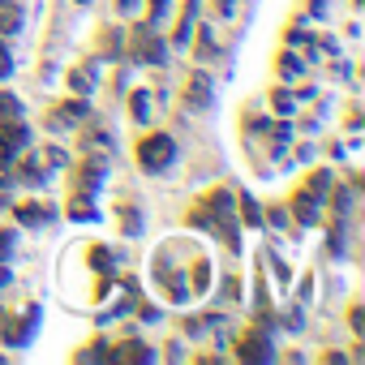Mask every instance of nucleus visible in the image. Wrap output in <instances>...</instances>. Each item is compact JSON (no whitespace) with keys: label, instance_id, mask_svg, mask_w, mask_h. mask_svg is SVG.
Listing matches in <instances>:
<instances>
[{"label":"nucleus","instance_id":"dca6fc26","mask_svg":"<svg viewBox=\"0 0 365 365\" xmlns=\"http://www.w3.org/2000/svg\"><path fill=\"white\" fill-rule=\"evenodd\" d=\"M275 108L288 116V112H292V95H288V91H275Z\"/></svg>","mask_w":365,"mask_h":365},{"label":"nucleus","instance_id":"9b49d317","mask_svg":"<svg viewBox=\"0 0 365 365\" xmlns=\"http://www.w3.org/2000/svg\"><path fill=\"white\" fill-rule=\"evenodd\" d=\"M241 220H245L250 228H262V211L254 207V198H241Z\"/></svg>","mask_w":365,"mask_h":365},{"label":"nucleus","instance_id":"f8f14e48","mask_svg":"<svg viewBox=\"0 0 365 365\" xmlns=\"http://www.w3.org/2000/svg\"><path fill=\"white\" fill-rule=\"evenodd\" d=\"M9 78H14V56H9L5 35H0V82H9Z\"/></svg>","mask_w":365,"mask_h":365},{"label":"nucleus","instance_id":"a211bd4d","mask_svg":"<svg viewBox=\"0 0 365 365\" xmlns=\"http://www.w3.org/2000/svg\"><path fill=\"white\" fill-rule=\"evenodd\" d=\"M78 5H91V0H78Z\"/></svg>","mask_w":365,"mask_h":365},{"label":"nucleus","instance_id":"f257e3e1","mask_svg":"<svg viewBox=\"0 0 365 365\" xmlns=\"http://www.w3.org/2000/svg\"><path fill=\"white\" fill-rule=\"evenodd\" d=\"M133 155H138V168H142V172L159 176V172H168V168L176 163V138H172V133H146Z\"/></svg>","mask_w":365,"mask_h":365},{"label":"nucleus","instance_id":"7ed1b4c3","mask_svg":"<svg viewBox=\"0 0 365 365\" xmlns=\"http://www.w3.org/2000/svg\"><path fill=\"white\" fill-rule=\"evenodd\" d=\"M86 112H91V103H86V99H65L61 108H52V112H48V125H52V129L82 125V120H86Z\"/></svg>","mask_w":365,"mask_h":365},{"label":"nucleus","instance_id":"6e6552de","mask_svg":"<svg viewBox=\"0 0 365 365\" xmlns=\"http://www.w3.org/2000/svg\"><path fill=\"white\" fill-rule=\"evenodd\" d=\"M18 220L31 224V228H39V224L52 220V211H39V202H22V207H18Z\"/></svg>","mask_w":365,"mask_h":365},{"label":"nucleus","instance_id":"f03ea898","mask_svg":"<svg viewBox=\"0 0 365 365\" xmlns=\"http://www.w3.org/2000/svg\"><path fill=\"white\" fill-rule=\"evenodd\" d=\"M129 61H138V65H163V39L150 26H138L129 35Z\"/></svg>","mask_w":365,"mask_h":365},{"label":"nucleus","instance_id":"ddd939ff","mask_svg":"<svg viewBox=\"0 0 365 365\" xmlns=\"http://www.w3.org/2000/svg\"><path fill=\"white\" fill-rule=\"evenodd\" d=\"M279 73H284V78H297V73H301V56H288V52H284V56H279Z\"/></svg>","mask_w":365,"mask_h":365},{"label":"nucleus","instance_id":"2eb2a0df","mask_svg":"<svg viewBox=\"0 0 365 365\" xmlns=\"http://www.w3.org/2000/svg\"><path fill=\"white\" fill-rule=\"evenodd\" d=\"M159 18H168V0H150V26H155Z\"/></svg>","mask_w":365,"mask_h":365},{"label":"nucleus","instance_id":"423d86ee","mask_svg":"<svg viewBox=\"0 0 365 365\" xmlns=\"http://www.w3.org/2000/svg\"><path fill=\"white\" fill-rule=\"evenodd\" d=\"M194 22H198V0H185V14H180V22H176V35H172V43H190V31H194Z\"/></svg>","mask_w":365,"mask_h":365},{"label":"nucleus","instance_id":"39448f33","mask_svg":"<svg viewBox=\"0 0 365 365\" xmlns=\"http://www.w3.org/2000/svg\"><path fill=\"white\" fill-rule=\"evenodd\" d=\"M185 103H190V108H211V82H207V73H194V78H190Z\"/></svg>","mask_w":365,"mask_h":365},{"label":"nucleus","instance_id":"0eeeda50","mask_svg":"<svg viewBox=\"0 0 365 365\" xmlns=\"http://www.w3.org/2000/svg\"><path fill=\"white\" fill-rule=\"evenodd\" d=\"M129 116H133L138 125L150 120V91H133V99H129Z\"/></svg>","mask_w":365,"mask_h":365},{"label":"nucleus","instance_id":"1a4fd4ad","mask_svg":"<svg viewBox=\"0 0 365 365\" xmlns=\"http://www.w3.org/2000/svg\"><path fill=\"white\" fill-rule=\"evenodd\" d=\"M237 356H241V361H254V356H271V348H267V339H258V335H250V339H241V348H237Z\"/></svg>","mask_w":365,"mask_h":365},{"label":"nucleus","instance_id":"20e7f679","mask_svg":"<svg viewBox=\"0 0 365 365\" xmlns=\"http://www.w3.org/2000/svg\"><path fill=\"white\" fill-rule=\"evenodd\" d=\"M22 31V5L18 0H0V35H18Z\"/></svg>","mask_w":365,"mask_h":365},{"label":"nucleus","instance_id":"f3484780","mask_svg":"<svg viewBox=\"0 0 365 365\" xmlns=\"http://www.w3.org/2000/svg\"><path fill=\"white\" fill-rule=\"evenodd\" d=\"M116 9H120V14H129V9H138V0H116Z\"/></svg>","mask_w":365,"mask_h":365},{"label":"nucleus","instance_id":"4468645a","mask_svg":"<svg viewBox=\"0 0 365 365\" xmlns=\"http://www.w3.org/2000/svg\"><path fill=\"white\" fill-rule=\"evenodd\" d=\"M69 86H73V91H91V86H95V73H82V69H78V73H69Z\"/></svg>","mask_w":365,"mask_h":365},{"label":"nucleus","instance_id":"9d476101","mask_svg":"<svg viewBox=\"0 0 365 365\" xmlns=\"http://www.w3.org/2000/svg\"><path fill=\"white\" fill-rule=\"evenodd\" d=\"M22 116V103L14 99V95H0V125H5V120H18Z\"/></svg>","mask_w":365,"mask_h":365}]
</instances>
